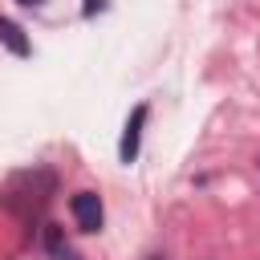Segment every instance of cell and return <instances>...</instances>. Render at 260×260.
<instances>
[{
    "instance_id": "1",
    "label": "cell",
    "mask_w": 260,
    "mask_h": 260,
    "mask_svg": "<svg viewBox=\"0 0 260 260\" xmlns=\"http://www.w3.org/2000/svg\"><path fill=\"white\" fill-rule=\"evenodd\" d=\"M146 114H150V106L146 102H138L134 110H130V118H126V126H122V142H118V158L130 167L134 158H138V142H142V126H146Z\"/></svg>"
},
{
    "instance_id": "2",
    "label": "cell",
    "mask_w": 260,
    "mask_h": 260,
    "mask_svg": "<svg viewBox=\"0 0 260 260\" xmlns=\"http://www.w3.org/2000/svg\"><path fill=\"white\" fill-rule=\"evenodd\" d=\"M69 211H73V219H77V228H81V232H98V228H102V219H106L102 199H98L93 191H77V195L69 199Z\"/></svg>"
},
{
    "instance_id": "3",
    "label": "cell",
    "mask_w": 260,
    "mask_h": 260,
    "mask_svg": "<svg viewBox=\"0 0 260 260\" xmlns=\"http://www.w3.org/2000/svg\"><path fill=\"white\" fill-rule=\"evenodd\" d=\"M0 45H4L12 57H28V53H32V45H28L24 28H20L16 20H8V16H0Z\"/></svg>"
},
{
    "instance_id": "4",
    "label": "cell",
    "mask_w": 260,
    "mask_h": 260,
    "mask_svg": "<svg viewBox=\"0 0 260 260\" xmlns=\"http://www.w3.org/2000/svg\"><path fill=\"white\" fill-rule=\"evenodd\" d=\"M45 248H49V256H53V260H81V256L61 240V232H57V228H49V232H45Z\"/></svg>"
},
{
    "instance_id": "5",
    "label": "cell",
    "mask_w": 260,
    "mask_h": 260,
    "mask_svg": "<svg viewBox=\"0 0 260 260\" xmlns=\"http://www.w3.org/2000/svg\"><path fill=\"white\" fill-rule=\"evenodd\" d=\"M16 4H24V8H37V4H45V0H16Z\"/></svg>"
},
{
    "instance_id": "6",
    "label": "cell",
    "mask_w": 260,
    "mask_h": 260,
    "mask_svg": "<svg viewBox=\"0 0 260 260\" xmlns=\"http://www.w3.org/2000/svg\"><path fill=\"white\" fill-rule=\"evenodd\" d=\"M154 260H162V256H154Z\"/></svg>"
}]
</instances>
